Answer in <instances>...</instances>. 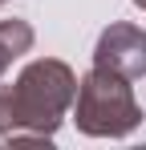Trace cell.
<instances>
[{"label":"cell","mask_w":146,"mask_h":150,"mask_svg":"<svg viewBox=\"0 0 146 150\" xmlns=\"http://www.w3.org/2000/svg\"><path fill=\"white\" fill-rule=\"evenodd\" d=\"M73 93V77L65 65L57 61H37L28 65L24 77L12 89H0V105H8V114L0 110V126H8V118H49L57 122V114L65 110V101Z\"/></svg>","instance_id":"6da1fadb"},{"label":"cell","mask_w":146,"mask_h":150,"mask_svg":"<svg viewBox=\"0 0 146 150\" xmlns=\"http://www.w3.org/2000/svg\"><path fill=\"white\" fill-rule=\"evenodd\" d=\"M77 118H81V126H85V130L94 126V118H106V122H101V134H118V126L110 122V118H118L122 130H130V126L138 122V110H134L130 89L122 85L118 77H110L106 69H97V73L85 77V85H81V105H77Z\"/></svg>","instance_id":"7a4b0ae2"},{"label":"cell","mask_w":146,"mask_h":150,"mask_svg":"<svg viewBox=\"0 0 146 150\" xmlns=\"http://www.w3.org/2000/svg\"><path fill=\"white\" fill-rule=\"evenodd\" d=\"M97 69H118L126 77H142L146 73V37L130 25H114L101 45H97Z\"/></svg>","instance_id":"3957f363"},{"label":"cell","mask_w":146,"mask_h":150,"mask_svg":"<svg viewBox=\"0 0 146 150\" xmlns=\"http://www.w3.org/2000/svg\"><path fill=\"white\" fill-rule=\"evenodd\" d=\"M28 41H33L28 25H21V21H4V25H0V69H4L21 49H28Z\"/></svg>","instance_id":"277c9868"},{"label":"cell","mask_w":146,"mask_h":150,"mask_svg":"<svg viewBox=\"0 0 146 150\" xmlns=\"http://www.w3.org/2000/svg\"><path fill=\"white\" fill-rule=\"evenodd\" d=\"M134 4H142V8H146V0H134Z\"/></svg>","instance_id":"5b68a950"}]
</instances>
